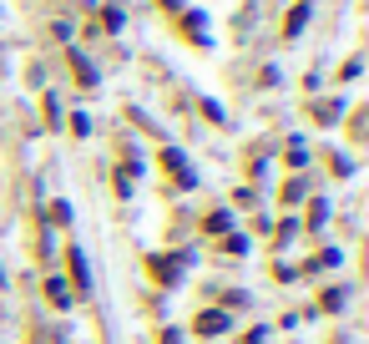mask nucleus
<instances>
[{"instance_id":"nucleus-1","label":"nucleus","mask_w":369,"mask_h":344,"mask_svg":"<svg viewBox=\"0 0 369 344\" xmlns=\"http://www.w3.org/2000/svg\"><path fill=\"white\" fill-rule=\"evenodd\" d=\"M198 329H203V334H218V329H223V314H203Z\"/></svg>"}]
</instances>
